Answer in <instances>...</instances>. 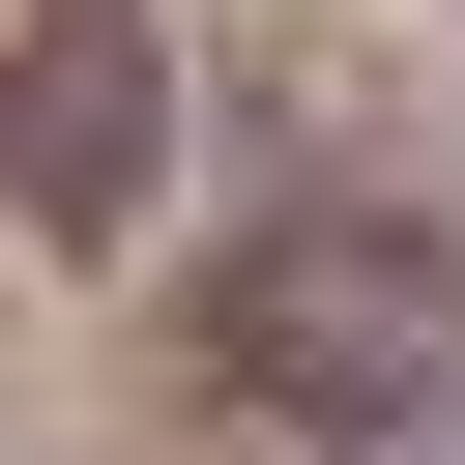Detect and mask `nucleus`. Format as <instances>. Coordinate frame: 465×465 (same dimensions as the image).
<instances>
[{
	"label": "nucleus",
	"instance_id": "nucleus-1",
	"mask_svg": "<svg viewBox=\"0 0 465 465\" xmlns=\"http://www.w3.org/2000/svg\"><path fill=\"white\" fill-rule=\"evenodd\" d=\"M203 378L262 436H436L465 407V232L436 203H291L203 262Z\"/></svg>",
	"mask_w": 465,
	"mask_h": 465
},
{
	"label": "nucleus",
	"instance_id": "nucleus-2",
	"mask_svg": "<svg viewBox=\"0 0 465 465\" xmlns=\"http://www.w3.org/2000/svg\"><path fill=\"white\" fill-rule=\"evenodd\" d=\"M145 174H174V29L145 0H29L0 29V203L29 232H145Z\"/></svg>",
	"mask_w": 465,
	"mask_h": 465
}]
</instances>
